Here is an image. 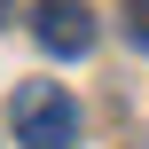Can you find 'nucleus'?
Segmentation results:
<instances>
[{"instance_id":"7ed1b4c3","label":"nucleus","mask_w":149,"mask_h":149,"mask_svg":"<svg viewBox=\"0 0 149 149\" xmlns=\"http://www.w3.org/2000/svg\"><path fill=\"white\" fill-rule=\"evenodd\" d=\"M126 16H134V39H141V47H149V0H134Z\"/></svg>"},{"instance_id":"f03ea898","label":"nucleus","mask_w":149,"mask_h":149,"mask_svg":"<svg viewBox=\"0 0 149 149\" xmlns=\"http://www.w3.org/2000/svg\"><path fill=\"white\" fill-rule=\"evenodd\" d=\"M31 39L47 47V55H94V8H79V0H47V8H31Z\"/></svg>"},{"instance_id":"20e7f679","label":"nucleus","mask_w":149,"mask_h":149,"mask_svg":"<svg viewBox=\"0 0 149 149\" xmlns=\"http://www.w3.org/2000/svg\"><path fill=\"white\" fill-rule=\"evenodd\" d=\"M0 16H8V0H0Z\"/></svg>"},{"instance_id":"f257e3e1","label":"nucleus","mask_w":149,"mask_h":149,"mask_svg":"<svg viewBox=\"0 0 149 149\" xmlns=\"http://www.w3.org/2000/svg\"><path fill=\"white\" fill-rule=\"evenodd\" d=\"M16 141L24 149H79V102L55 79H24L16 86Z\"/></svg>"}]
</instances>
